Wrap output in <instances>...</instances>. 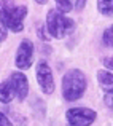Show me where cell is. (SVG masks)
Returning a JSON list of instances; mask_svg holds the SVG:
<instances>
[{
	"label": "cell",
	"mask_w": 113,
	"mask_h": 126,
	"mask_svg": "<svg viewBox=\"0 0 113 126\" xmlns=\"http://www.w3.org/2000/svg\"><path fill=\"white\" fill-rule=\"evenodd\" d=\"M88 86V80L83 70L80 69H70L62 77V96L65 101L73 102L83 97Z\"/></svg>",
	"instance_id": "obj_1"
},
{
	"label": "cell",
	"mask_w": 113,
	"mask_h": 126,
	"mask_svg": "<svg viewBox=\"0 0 113 126\" xmlns=\"http://www.w3.org/2000/svg\"><path fill=\"white\" fill-rule=\"evenodd\" d=\"M0 6V24H3L11 32H21L24 29L22 19L27 16V6H18L11 2H2Z\"/></svg>",
	"instance_id": "obj_2"
},
{
	"label": "cell",
	"mask_w": 113,
	"mask_h": 126,
	"mask_svg": "<svg viewBox=\"0 0 113 126\" xmlns=\"http://www.w3.org/2000/svg\"><path fill=\"white\" fill-rule=\"evenodd\" d=\"M46 29H48V34L51 38L56 40H61L64 38L67 34H70L75 29V22L73 19L67 18L65 15L59 13L57 10H49L48 15H46Z\"/></svg>",
	"instance_id": "obj_3"
},
{
	"label": "cell",
	"mask_w": 113,
	"mask_h": 126,
	"mask_svg": "<svg viewBox=\"0 0 113 126\" xmlns=\"http://www.w3.org/2000/svg\"><path fill=\"white\" fill-rule=\"evenodd\" d=\"M65 118L70 126H91L97 118V113L88 107H72L65 112Z\"/></svg>",
	"instance_id": "obj_4"
},
{
	"label": "cell",
	"mask_w": 113,
	"mask_h": 126,
	"mask_svg": "<svg viewBox=\"0 0 113 126\" xmlns=\"http://www.w3.org/2000/svg\"><path fill=\"white\" fill-rule=\"evenodd\" d=\"M35 77H37L42 93H45V94H53L54 93V75H53V70L46 61H40L37 64Z\"/></svg>",
	"instance_id": "obj_5"
},
{
	"label": "cell",
	"mask_w": 113,
	"mask_h": 126,
	"mask_svg": "<svg viewBox=\"0 0 113 126\" xmlns=\"http://www.w3.org/2000/svg\"><path fill=\"white\" fill-rule=\"evenodd\" d=\"M34 62V43L29 38H24L18 46L14 58V64L19 70H27Z\"/></svg>",
	"instance_id": "obj_6"
},
{
	"label": "cell",
	"mask_w": 113,
	"mask_h": 126,
	"mask_svg": "<svg viewBox=\"0 0 113 126\" xmlns=\"http://www.w3.org/2000/svg\"><path fill=\"white\" fill-rule=\"evenodd\" d=\"M10 83H11L13 89L16 93V97H18L19 102H22L29 94V80L22 72H13L10 75Z\"/></svg>",
	"instance_id": "obj_7"
},
{
	"label": "cell",
	"mask_w": 113,
	"mask_h": 126,
	"mask_svg": "<svg viewBox=\"0 0 113 126\" xmlns=\"http://www.w3.org/2000/svg\"><path fill=\"white\" fill-rule=\"evenodd\" d=\"M97 81L107 97H113V74L108 70H97Z\"/></svg>",
	"instance_id": "obj_8"
},
{
	"label": "cell",
	"mask_w": 113,
	"mask_h": 126,
	"mask_svg": "<svg viewBox=\"0 0 113 126\" xmlns=\"http://www.w3.org/2000/svg\"><path fill=\"white\" fill-rule=\"evenodd\" d=\"M14 96L16 93L10 83V80H3L0 83V101H2V104H10L14 99Z\"/></svg>",
	"instance_id": "obj_9"
},
{
	"label": "cell",
	"mask_w": 113,
	"mask_h": 126,
	"mask_svg": "<svg viewBox=\"0 0 113 126\" xmlns=\"http://www.w3.org/2000/svg\"><path fill=\"white\" fill-rule=\"evenodd\" d=\"M97 10L100 15H105V16L113 15V0H99Z\"/></svg>",
	"instance_id": "obj_10"
},
{
	"label": "cell",
	"mask_w": 113,
	"mask_h": 126,
	"mask_svg": "<svg viewBox=\"0 0 113 126\" xmlns=\"http://www.w3.org/2000/svg\"><path fill=\"white\" fill-rule=\"evenodd\" d=\"M73 2H70V0H57L56 2V10H57L59 13H62V15H67V13H70L72 10H73Z\"/></svg>",
	"instance_id": "obj_11"
},
{
	"label": "cell",
	"mask_w": 113,
	"mask_h": 126,
	"mask_svg": "<svg viewBox=\"0 0 113 126\" xmlns=\"http://www.w3.org/2000/svg\"><path fill=\"white\" fill-rule=\"evenodd\" d=\"M102 43L105 48H113V24L108 26L102 34Z\"/></svg>",
	"instance_id": "obj_12"
},
{
	"label": "cell",
	"mask_w": 113,
	"mask_h": 126,
	"mask_svg": "<svg viewBox=\"0 0 113 126\" xmlns=\"http://www.w3.org/2000/svg\"><path fill=\"white\" fill-rule=\"evenodd\" d=\"M38 38H40V40H43V42H49V40H51V37H49V34H46V32H48V29H46V26H40V27H38Z\"/></svg>",
	"instance_id": "obj_13"
},
{
	"label": "cell",
	"mask_w": 113,
	"mask_h": 126,
	"mask_svg": "<svg viewBox=\"0 0 113 126\" xmlns=\"http://www.w3.org/2000/svg\"><path fill=\"white\" fill-rule=\"evenodd\" d=\"M0 126H13V123L8 120V117H6L5 113H0Z\"/></svg>",
	"instance_id": "obj_14"
},
{
	"label": "cell",
	"mask_w": 113,
	"mask_h": 126,
	"mask_svg": "<svg viewBox=\"0 0 113 126\" xmlns=\"http://www.w3.org/2000/svg\"><path fill=\"white\" fill-rule=\"evenodd\" d=\"M0 29H2V31H0V32H2V34H0V42L3 43L6 40V37H8V29H6L3 24H0Z\"/></svg>",
	"instance_id": "obj_15"
},
{
	"label": "cell",
	"mask_w": 113,
	"mask_h": 126,
	"mask_svg": "<svg viewBox=\"0 0 113 126\" xmlns=\"http://www.w3.org/2000/svg\"><path fill=\"white\" fill-rule=\"evenodd\" d=\"M104 64H105V67H108V69H112V70H113V56L105 58L104 59Z\"/></svg>",
	"instance_id": "obj_16"
},
{
	"label": "cell",
	"mask_w": 113,
	"mask_h": 126,
	"mask_svg": "<svg viewBox=\"0 0 113 126\" xmlns=\"http://www.w3.org/2000/svg\"><path fill=\"white\" fill-rule=\"evenodd\" d=\"M85 5H86V2H85V0H80V2H75V6H76V8H80V10H81Z\"/></svg>",
	"instance_id": "obj_17"
},
{
	"label": "cell",
	"mask_w": 113,
	"mask_h": 126,
	"mask_svg": "<svg viewBox=\"0 0 113 126\" xmlns=\"http://www.w3.org/2000/svg\"><path fill=\"white\" fill-rule=\"evenodd\" d=\"M35 3H37V5H45V3H46V0H37Z\"/></svg>",
	"instance_id": "obj_18"
}]
</instances>
